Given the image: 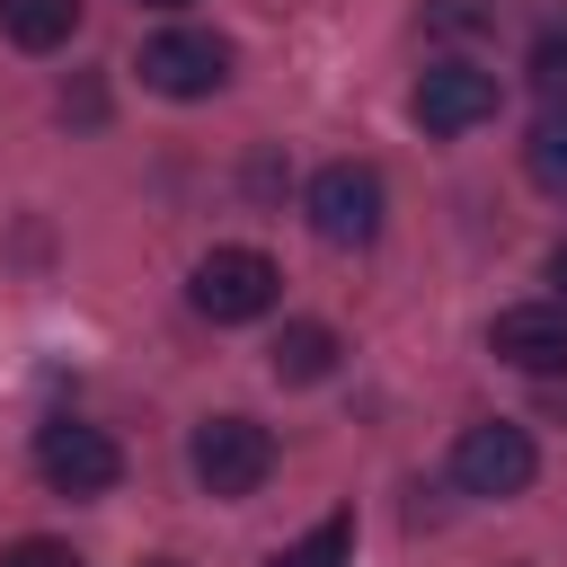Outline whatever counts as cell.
<instances>
[{
  "instance_id": "cell-4",
  "label": "cell",
  "mask_w": 567,
  "mask_h": 567,
  "mask_svg": "<svg viewBox=\"0 0 567 567\" xmlns=\"http://www.w3.org/2000/svg\"><path fill=\"white\" fill-rule=\"evenodd\" d=\"M35 478H44L53 496H106V487L124 478V452H115V434L89 425V416H44V425H35Z\"/></svg>"
},
{
  "instance_id": "cell-16",
  "label": "cell",
  "mask_w": 567,
  "mask_h": 567,
  "mask_svg": "<svg viewBox=\"0 0 567 567\" xmlns=\"http://www.w3.org/2000/svg\"><path fill=\"white\" fill-rule=\"evenodd\" d=\"M549 284H558V310H567V239L549 248Z\"/></svg>"
},
{
  "instance_id": "cell-11",
  "label": "cell",
  "mask_w": 567,
  "mask_h": 567,
  "mask_svg": "<svg viewBox=\"0 0 567 567\" xmlns=\"http://www.w3.org/2000/svg\"><path fill=\"white\" fill-rule=\"evenodd\" d=\"M266 567H354V514H328V523H310L301 540H284Z\"/></svg>"
},
{
  "instance_id": "cell-1",
  "label": "cell",
  "mask_w": 567,
  "mask_h": 567,
  "mask_svg": "<svg viewBox=\"0 0 567 567\" xmlns=\"http://www.w3.org/2000/svg\"><path fill=\"white\" fill-rule=\"evenodd\" d=\"M186 301L213 319V328H239V319H266L275 301H284V275H275V257L266 248H204L195 257V275H186Z\"/></svg>"
},
{
  "instance_id": "cell-2",
  "label": "cell",
  "mask_w": 567,
  "mask_h": 567,
  "mask_svg": "<svg viewBox=\"0 0 567 567\" xmlns=\"http://www.w3.org/2000/svg\"><path fill=\"white\" fill-rule=\"evenodd\" d=\"M186 470H195L204 496H257L266 470H275V434L257 416H204L186 434Z\"/></svg>"
},
{
  "instance_id": "cell-12",
  "label": "cell",
  "mask_w": 567,
  "mask_h": 567,
  "mask_svg": "<svg viewBox=\"0 0 567 567\" xmlns=\"http://www.w3.org/2000/svg\"><path fill=\"white\" fill-rule=\"evenodd\" d=\"M523 168H532V186L567 195V106H549V115L523 133Z\"/></svg>"
},
{
  "instance_id": "cell-9",
  "label": "cell",
  "mask_w": 567,
  "mask_h": 567,
  "mask_svg": "<svg viewBox=\"0 0 567 567\" xmlns=\"http://www.w3.org/2000/svg\"><path fill=\"white\" fill-rule=\"evenodd\" d=\"M337 354H346V346H337V328H328V319H292V328L266 346V372H275L284 390H310V381H328V372H337Z\"/></svg>"
},
{
  "instance_id": "cell-18",
  "label": "cell",
  "mask_w": 567,
  "mask_h": 567,
  "mask_svg": "<svg viewBox=\"0 0 567 567\" xmlns=\"http://www.w3.org/2000/svg\"><path fill=\"white\" fill-rule=\"evenodd\" d=\"M142 567H177V558H142Z\"/></svg>"
},
{
  "instance_id": "cell-14",
  "label": "cell",
  "mask_w": 567,
  "mask_h": 567,
  "mask_svg": "<svg viewBox=\"0 0 567 567\" xmlns=\"http://www.w3.org/2000/svg\"><path fill=\"white\" fill-rule=\"evenodd\" d=\"M425 27L434 35H478V27H496V9H478V0H425Z\"/></svg>"
},
{
  "instance_id": "cell-17",
  "label": "cell",
  "mask_w": 567,
  "mask_h": 567,
  "mask_svg": "<svg viewBox=\"0 0 567 567\" xmlns=\"http://www.w3.org/2000/svg\"><path fill=\"white\" fill-rule=\"evenodd\" d=\"M142 9H186V0H142Z\"/></svg>"
},
{
  "instance_id": "cell-15",
  "label": "cell",
  "mask_w": 567,
  "mask_h": 567,
  "mask_svg": "<svg viewBox=\"0 0 567 567\" xmlns=\"http://www.w3.org/2000/svg\"><path fill=\"white\" fill-rule=\"evenodd\" d=\"M0 567H80V558H71L62 540H9V549H0Z\"/></svg>"
},
{
  "instance_id": "cell-13",
  "label": "cell",
  "mask_w": 567,
  "mask_h": 567,
  "mask_svg": "<svg viewBox=\"0 0 567 567\" xmlns=\"http://www.w3.org/2000/svg\"><path fill=\"white\" fill-rule=\"evenodd\" d=\"M532 80H540L549 106H567V27H549V35L532 44Z\"/></svg>"
},
{
  "instance_id": "cell-10",
  "label": "cell",
  "mask_w": 567,
  "mask_h": 567,
  "mask_svg": "<svg viewBox=\"0 0 567 567\" xmlns=\"http://www.w3.org/2000/svg\"><path fill=\"white\" fill-rule=\"evenodd\" d=\"M71 27H80V0H0V35H9L18 53L71 44Z\"/></svg>"
},
{
  "instance_id": "cell-5",
  "label": "cell",
  "mask_w": 567,
  "mask_h": 567,
  "mask_svg": "<svg viewBox=\"0 0 567 567\" xmlns=\"http://www.w3.org/2000/svg\"><path fill=\"white\" fill-rule=\"evenodd\" d=\"M532 470H540V452H532V434H523L514 416H478V425H461V443H452V487H461V496H523Z\"/></svg>"
},
{
  "instance_id": "cell-8",
  "label": "cell",
  "mask_w": 567,
  "mask_h": 567,
  "mask_svg": "<svg viewBox=\"0 0 567 567\" xmlns=\"http://www.w3.org/2000/svg\"><path fill=\"white\" fill-rule=\"evenodd\" d=\"M487 354L514 372H567V310L558 301H514L487 319Z\"/></svg>"
},
{
  "instance_id": "cell-7",
  "label": "cell",
  "mask_w": 567,
  "mask_h": 567,
  "mask_svg": "<svg viewBox=\"0 0 567 567\" xmlns=\"http://www.w3.org/2000/svg\"><path fill=\"white\" fill-rule=\"evenodd\" d=\"M221 80H230V44L204 27H159L142 44V89H159V97H213Z\"/></svg>"
},
{
  "instance_id": "cell-6",
  "label": "cell",
  "mask_w": 567,
  "mask_h": 567,
  "mask_svg": "<svg viewBox=\"0 0 567 567\" xmlns=\"http://www.w3.org/2000/svg\"><path fill=\"white\" fill-rule=\"evenodd\" d=\"M496 97H505V89H496V71H478V62H461V53H452V62H425V71H416L408 115H416L434 142H452V133H478V124L496 115Z\"/></svg>"
},
{
  "instance_id": "cell-3",
  "label": "cell",
  "mask_w": 567,
  "mask_h": 567,
  "mask_svg": "<svg viewBox=\"0 0 567 567\" xmlns=\"http://www.w3.org/2000/svg\"><path fill=\"white\" fill-rule=\"evenodd\" d=\"M301 213H310V230H319L328 248H372V239H381V213H390L381 168H363V159H328V168L310 177Z\"/></svg>"
}]
</instances>
